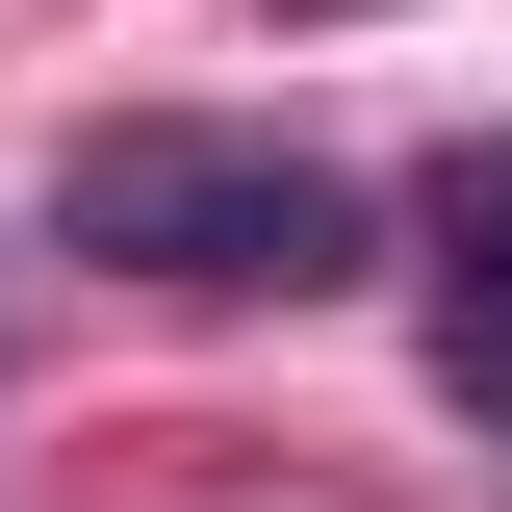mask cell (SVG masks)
I'll list each match as a JSON object with an SVG mask.
<instances>
[{
    "label": "cell",
    "instance_id": "cell-1",
    "mask_svg": "<svg viewBox=\"0 0 512 512\" xmlns=\"http://www.w3.org/2000/svg\"><path fill=\"white\" fill-rule=\"evenodd\" d=\"M52 256H103V282H154V308H333L384 256V205L333 180V154H282V128H77L52 154Z\"/></svg>",
    "mask_w": 512,
    "mask_h": 512
},
{
    "label": "cell",
    "instance_id": "cell-2",
    "mask_svg": "<svg viewBox=\"0 0 512 512\" xmlns=\"http://www.w3.org/2000/svg\"><path fill=\"white\" fill-rule=\"evenodd\" d=\"M436 410H461V436H512V282H461V308H436Z\"/></svg>",
    "mask_w": 512,
    "mask_h": 512
},
{
    "label": "cell",
    "instance_id": "cell-3",
    "mask_svg": "<svg viewBox=\"0 0 512 512\" xmlns=\"http://www.w3.org/2000/svg\"><path fill=\"white\" fill-rule=\"evenodd\" d=\"M436 231H461V282H512V154H461V180H436Z\"/></svg>",
    "mask_w": 512,
    "mask_h": 512
}]
</instances>
